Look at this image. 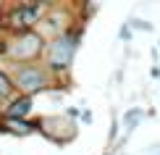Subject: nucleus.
<instances>
[{
    "instance_id": "39448f33",
    "label": "nucleus",
    "mask_w": 160,
    "mask_h": 155,
    "mask_svg": "<svg viewBox=\"0 0 160 155\" xmlns=\"http://www.w3.org/2000/svg\"><path fill=\"white\" fill-rule=\"evenodd\" d=\"M29 108H32V100L29 97H18V100H13V103L5 108V116H8V121H16V118L26 116Z\"/></svg>"
},
{
    "instance_id": "423d86ee",
    "label": "nucleus",
    "mask_w": 160,
    "mask_h": 155,
    "mask_svg": "<svg viewBox=\"0 0 160 155\" xmlns=\"http://www.w3.org/2000/svg\"><path fill=\"white\" fill-rule=\"evenodd\" d=\"M11 90H13V87H11V79L5 76L3 71H0V100H3V97H8V92H11Z\"/></svg>"
},
{
    "instance_id": "f03ea898",
    "label": "nucleus",
    "mask_w": 160,
    "mask_h": 155,
    "mask_svg": "<svg viewBox=\"0 0 160 155\" xmlns=\"http://www.w3.org/2000/svg\"><path fill=\"white\" fill-rule=\"evenodd\" d=\"M74 50H76V37L74 34H61L50 45V63L55 66V69H66V66L71 63Z\"/></svg>"
},
{
    "instance_id": "7ed1b4c3",
    "label": "nucleus",
    "mask_w": 160,
    "mask_h": 155,
    "mask_svg": "<svg viewBox=\"0 0 160 155\" xmlns=\"http://www.w3.org/2000/svg\"><path fill=\"white\" fill-rule=\"evenodd\" d=\"M39 48H42V37L34 34V32H24V34H18V39L8 48V53L16 60H29V58H34Z\"/></svg>"
},
{
    "instance_id": "20e7f679",
    "label": "nucleus",
    "mask_w": 160,
    "mask_h": 155,
    "mask_svg": "<svg viewBox=\"0 0 160 155\" xmlns=\"http://www.w3.org/2000/svg\"><path fill=\"white\" fill-rule=\"evenodd\" d=\"M16 84L21 87L24 92H37L45 87V74L34 69V66H24V69H18L16 74Z\"/></svg>"
},
{
    "instance_id": "f257e3e1",
    "label": "nucleus",
    "mask_w": 160,
    "mask_h": 155,
    "mask_svg": "<svg viewBox=\"0 0 160 155\" xmlns=\"http://www.w3.org/2000/svg\"><path fill=\"white\" fill-rule=\"evenodd\" d=\"M42 13H45V3H24V5H16L11 11L8 24L13 29H21V34H24V32H29L42 18Z\"/></svg>"
}]
</instances>
